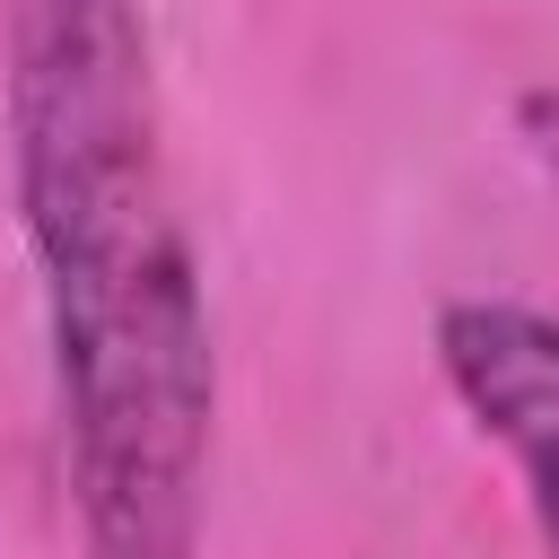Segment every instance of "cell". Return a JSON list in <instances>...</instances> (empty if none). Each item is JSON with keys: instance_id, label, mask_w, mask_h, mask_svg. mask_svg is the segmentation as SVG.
I'll return each instance as SVG.
<instances>
[{"instance_id": "cell-1", "label": "cell", "mask_w": 559, "mask_h": 559, "mask_svg": "<svg viewBox=\"0 0 559 559\" xmlns=\"http://www.w3.org/2000/svg\"><path fill=\"white\" fill-rule=\"evenodd\" d=\"M0 131L79 542L201 559L218 341L148 0H0Z\"/></svg>"}, {"instance_id": "cell-2", "label": "cell", "mask_w": 559, "mask_h": 559, "mask_svg": "<svg viewBox=\"0 0 559 559\" xmlns=\"http://www.w3.org/2000/svg\"><path fill=\"white\" fill-rule=\"evenodd\" d=\"M437 376L472 437L515 472L542 559H559V314L533 297H445Z\"/></svg>"}, {"instance_id": "cell-3", "label": "cell", "mask_w": 559, "mask_h": 559, "mask_svg": "<svg viewBox=\"0 0 559 559\" xmlns=\"http://www.w3.org/2000/svg\"><path fill=\"white\" fill-rule=\"evenodd\" d=\"M515 131H524V148L550 166V183H559V79L550 87H524L515 96Z\"/></svg>"}]
</instances>
